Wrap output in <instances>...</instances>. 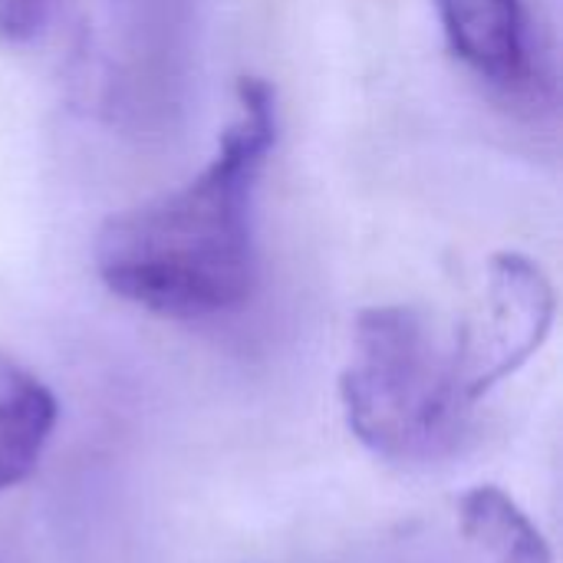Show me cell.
I'll return each instance as SVG.
<instances>
[{"instance_id": "obj_2", "label": "cell", "mask_w": 563, "mask_h": 563, "mask_svg": "<svg viewBox=\"0 0 563 563\" xmlns=\"http://www.w3.org/2000/svg\"><path fill=\"white\" fill-rule=\"evenodd\" d=\"M336 393L353 439L389 462L445 455L472 409L459 393L452 356L406 303L360 310Z\"/></svg>"}, {"instance_id": "obj_3", "label": "cell", "mask_w": 563, "mask_h": 563, "mask_svg": "<svg viewBox=\"0 0 563 563\" xmlns=\"http://www.w3.org/2000/svg\"><path fill=\"white\" fill-rule=\"evenodd\" d=\"M198 0H106L102 109L129 135H165L185 102Z\"/></svg>"}, {"instance_id": "obj_1", "label": "cell", "mask_w": 563, "mask_h": 563, "mask_svg": "<svg viewBox=\"0 0 563 563\" xmlns=\"http://www.w3.org/2000/svg\"><path fill=\"white\" fill-rule=\"evenodd\" d=\"M238 106L218 152L191 181L99 228L92 261L115 297L168 320L234 313L254 297V191L277 139V99L264 79L244 76Z\"/></svg>"}, {"instance_id": "obj_6", "label": "cell", "mask_w": 563, "mask_h": 563, "mask_svg": "<svg viewBox=\"0 0 563 563\" xmlns=\"http://www.w3.org/2000/svg\"><path fill=\"white\" fill-rule=\"evenodd\" d=\"M59 422V402L49 386L0 353V492L23 485Z\"/></svg>"}, {"instance_id": "obj_8", "label": "cell", "mask_w": 563, "mask_h": 563, "mask_svg": "<svg viewBox=\"0 0 563 563\" xmlns=\"http://www.w3.org/2000/svg\"><path fill=\"white\" fill-rule=\"evenodd\" d=\"M53 0H0V40L3 43H30L43 33L49 20Z\"/></svg>"}, {"instance_id": "obj_5", "label": "cell", "mask_w": 563, "mask_h": 563, "mask_svg": "<svg viewBox=\"0 0 563 563\" xmlns=\"http://www.w3.org/2000/svg\"><path fill=\"white\" fill-rule=\"evenodd\" d=\"M449 49L498 89L531 82V36L521 0H435Z\"/></svg>"}, {"instance_id": "obj_7", "label": "cell", "mask_w": 563, "mask_h": 563, "mask_svg": "<svg viewBox=\"0 0 563 563\" xmlns=\"http://www.w3.org/2000/svg\"><path fill=\"white\" fill-rule=\"evenodd\" d=\"M459 531L472 563H554L538 525L498 485H478L462 495Z\"/></svg>"}, {"instance_id": "obj_4", "label": "cell", "mask_w": 563, "mask_h": 563, "mask_svg": "<svg viewBox=\"0 0 563 563\" xmlns=\"http://www.w3.org/2000/svg\"><path fill=\"white\" fill-rule=\"evenodd\" d=\"M554 310V287L531 257L505 251L488 261L482 300L449 350L459 393L468 406L515 376L544 346Z\"/></svg>"}]
</instances>
